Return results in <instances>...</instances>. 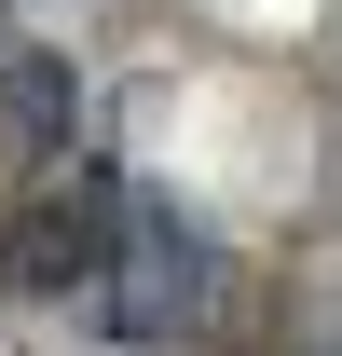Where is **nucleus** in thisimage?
<instances>
[{"label":"nucleus","mask_w":342,"mask_h":356,"mask_svg":"<svg viewBox=\"0 0 342 356\" xmlns=\"http://www.w3.org/2000/svg\"><path fill=\"white\" fill-rule=\"evenodd\" d=\"M315 356H342V343H315Z\"/></svg>","instance_id":"20e7f679"},{"label":"nucleus","mask_w":342,"mask_h":356,"mask_svg":"<svg viewBox=\"0 0 342 356\" xmlns=\"http://www.w3.org/2000/svg\"><path fill=\"white\" fill-rule=\"evenodd\" d=\"M110 220H124V165L28 178L14 220H0V302H83V274L110 261Z\"/></svg>","instance_id":"f03ea898"},{"label":"nucleus","mask_w":342,"mask_h":356,"mask_svg":"<svg viewBox=\"0 0 342 356\" xmlns=\"http://www.w3.org/2000/svg\"><path fill=\"white\" fill-rule=\"evenodd\" d=\"M69 137H83V69L55 42H14V28H0V192L55 178Z\"/></svg>","instance_id":"7ed1b4c3"},{"label":"nucleus","mask_w":342,"mask_h":356,"mask_svg":"<svg viewBox=\"0 0 342 356\" xmlns=\"http://www.w3.org/2000/svg\"><path fill=\"white\" fill-rule=\"evenodd\" d=\"M219 247L206 220L178 206V192H151V178H124V220H110V261L83 274V329L110 356H192L219 329Z\"/></svg>","instance_id":"f257e3e1"}]
</instances>
